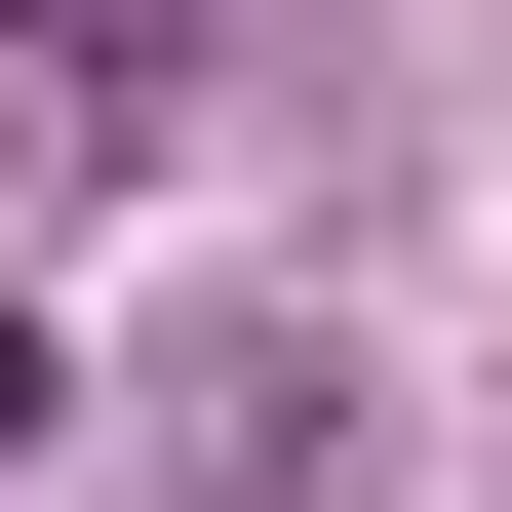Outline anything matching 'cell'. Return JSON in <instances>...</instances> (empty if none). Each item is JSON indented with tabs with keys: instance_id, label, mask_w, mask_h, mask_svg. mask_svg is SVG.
Returning <instances> with one entry per match:
<instances>
[{
	"instance_id": "1",
	"label": "cell",
	"mask_w": 512,
	"mask_h": 512,
	"mask_svg": "<svg viewBox=\"0 0 512 512\" xmlns=\"http://www.w3.org/2000/svg\"><path fill=\"white\" fill-rule=\"evenodd\" d=\"M158 512H355V355L316 316H197L158 355Z\"/></svg>"
},
{
	"instance_id": "2",
	"label": "cell",
	"mask_w": 512,
	"mask_h": 512,
	"mask_svg": "<svg viewBox=\"0 0 512 512\" xmlns=\"http://www.w3.org/2000/svg\"><path fill=\"white\" fill-rule=\"evenodd\" d=\"M0 79H40L79 158H197L237 119V0H0Z\"/></svg>"
},
{
	"instance_id": "3",
	"label": "cell",
	"mask_w": 512,
	"mask_h": 512,
	"mask_svg": "<svg viewBox=\"0 0 512 512\" xmlns=\"http://www.w3.org/2000/svg\"><path fill=\"white\" fill-rule=\"evenodd\" d=\"M40 434H79V355H40V316H0V512H40Z\"/></svg>"
}]
</instances>
